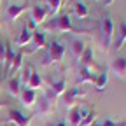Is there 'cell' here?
Listing matches in <instances>:
<instances>
[{"label": "cell", "instance_id": "obj_18", "mask_svg": "<svg viewBox=\"0 0 126 126\" xmlns=\"http://www.w3.org/2000/svg\"><path fill=\"white\" fill-rule=\"evenodd\" d=\"M32 33H33V32H32L26 25H23L21 33L18 35V39H16V44H18L19 47H25L26 44H30V42H32Z\"/></svg>", "mask_w": 126, "mask_h": 126}, {"label": "cell", "instance_id": "obj_9", "mask_svg": "<svg viewBox=\"0 0 126 126\" xmlns=\"http://www.w3.org/2000/svg\"><path fill=\"white\" fill-rule=\"evenodd\" d=\"M30 7L26 5V4H12V5H9L7 9H5V16H7V21H16L19 18V16L25 12V11H28Z\"/></svg>", "mask_w": 126, "mask_h": 126}, {"label": "cell", "instance_id": "obj_27", "mask_svg": "<svg viewBox=\"0 0 126 126\" xmlns=\"http://www.w3.org/2000/svg\"><path fill=\"white\" fill-rule=\"evenodd\" d=\"M100 126H126V121H112V119H100Z\"/></svg>", "mask_w": 126, "mask_h": 126}, {"label": "cell", "instance_id": "obj_15", "mask_svg": "<svg viewBox=\"0 0 126 126\" xmlns=\"http://www.w3.org/2000/svg\"><path fill=\"white\" fill-rule=\"evenodd\" d=\"M84 49H86V44H84L82 40H79V39H72V40L68 42V51L72 53V56H74L75 60H79V58L82 56Z\"/></svg>", "mask_w": 126, "mask_h": 126}, {"label": "cell", "instance_id": "obj_16", "mask_svg": "<svg viewBox=\"0 0 126 126\" xmlns=\"http://www.w3.org/2000/svg\"><path fill=\"white\" fill-rule=\"evenodd\" d=\"M35 110H37V114H51L53 112V102L42 94V96L39 98V102H37Z\"/></svg>", "mask_w": 126, "mask_h": 126}, {"label": "cell", "instance_id": "obj_6", "mask_svg": "<svg viewBox=\"0 0 126 126\" xmlns=\"http://www.w3.org/2000/svg\"><path fill=\"white\" fill-rule=\"evenodd\" d=\"M126 42V19H121L117 25V32L114 33V42H112V49L121 51L123 44Z\"/></svg>", "mask_w": 126, "mask_h": 126}, {"label": "cell", "instance_id": "obj_32", "mask_svg": "<svg viewBox=\"0 0 126 126\" xmlns=\"http://www.w3.org/2000/svg\"><path fill=\"white\" fill-rule=\"evenodd\" d=\"M4 105H5V103H4V102H0V109H2V107H4Z\"/></svg>", "mask_w": 126, "mask_h": 126}, {"label": "cell", "instance_id": "obj_7", "mask_svg": "<svg viewBox=\"0 0 126 126\" xmlns=\"http://www.w3.org/2000/svg\"><path fill=\"white\" fill-rule=\"evenodd\" d=\"M7 121L14 123L16 126H30L32 117L26 116V114H23L21 110H18V109H11L9 110V116H7Z\"/></svg>", "mask_w": 126, "mask_h": 126}, {"label": "cell", "instance_id": "obj_4", "mask_svg": "<svg viewBox=\"0 0 126 126\" xmlns=\"http://www.w3.org/2000/svg\"><path fill=\"white\" fill-rule=\"evenodd\" d=\"M86 94H88V91L84 88H81V86H74L70 89H65V93L60 96L61 98V105L65 107L67 110H70L72 107L79 105V98L86 96Z\"/></svg>", "mask_w": 126, "mask_h": 126}, {"label": "cell", "instance_id": "obj_12", "mask_svg": "<svg viewBox=\"0 0 126 126\" xmlns=\"http://www.w3.org/2000/svg\"><path fill=\"white\" fill-rule=\"evenodd\" d=\"M96 79V74L93 72V68H86V67H81L79 68V74H77V84L81 86L84 82H94Z\"/></svg>", "mask_w": 126, "mask_h": 126}, {"label": "cell", "instance_id": "obj_5", "mask_svg": "<svg viewBox=\"0 0 126 126\" xmlns=\"http://www.w3.org/2000/svg\"><path fill=\"white\" fill-rule=\"evenodd\" d=\"M114 33H116L114 21H112V18H110L109 14H105L103 18H102V44H103L105 49L112 46V42H114Z\"/></svg>", "mask_w": 126, "mask_h": 126}, {"label": "cell", "instance_id": "obj_22", "mask_svg": "<svg viewBox=\"0 0 126 126\" xmlns=\"http://www.w3.org/2000/svg\"><path fill=\"white\" fill-rule=\"evenodd\" d=\"M94 89L96 91H103L105 89V86L109 84V74L107 72H100V74H96V79H94Z\"/></svg>", "mask_w": 126, "mask_h": 126}, {"label": "cell", "instance_id": "obj_2", "mask_svg": "<svg viewBox=\"0 0 126 126\" xmlns=\"http://www.w3.org/2000/svg\"><path fill=\"white\" fill-rule=\"evenodd\" d=\"M65 51L67 47L61 40L58 39H53L51 42H47L46 46V53L42 56V65H51V63H60L65 56Z\"/></svg>", "mask_w": 126, "mask_h": 126}, {"label": "cell", "instance_id": "obj_25", "mask_svg": "<svg viewBox=\"0 0 126 126\" xmlns=\"http://www.w3.org/2000/svg\"><path fill=\"white\" fill-rule=\"evenodd\" d=\"M23 54H25V51H16V56H14V61H12V67H11L9 74H16L21 68V65H23Z\"/></svg>", "mask_w": 126, "mask_h": 126}, {"label": "cell", "instance_id": "obj_24", "mask_svg": "<svg viewBox=\"0 0 126 126\" xmlns=\"http://www.w3.org/2000/svg\"><path fill=\"white\" fill-rule=\"evenodd\" d=\"M14 56H16V51L12 49V46H11V44H7V49H5V60H4V65H5V72H7V74H9L11 67H12Z\"/></svg>", "mask_w": 126, "mask_h": 126}, {"label": "cell", "instance_id": "obj_17", "mask_svg": "<svg viewBox=\"0 0 126 126\" xmlns=\"http://www.w3.org/2000/svg\"><path fill=\"white\" fill-rule=\"evenodd\" d=\"M82 119V110H81V105H75L68 110V126H79Z\"/></svg>", "mask_w": 126, "mask_h": 126}, {"label": "cell", "instance_id": "obj_23", "mask_svg": "<svg viewBox=\"0 0 126 126\" xmlns=\"http://www.w3.org/2000/svg\"><path fill=\"white\" fill-rule=\"evenodd\" d=\"M61 2L63 0H46V9L49 12V16H56L61 9Z\"/></svg>", "mask_w": 126, "mask_h": 126}, {"label": "cell", "instance_id": "obj_3", "mask_svg": "<svg viewBox=\"0 0 126 126\" xmlns=\"http://www.w3.org/2000/svg\"><path fill=\"white\" fill-rule=\"evenodd\" d=\"M67 89V81L63 77H49V81H47V86L44 89V96H47L51 102L60 98L63 93Z\"/></svg>", "mask_w": 126, "mask_h": 126}, {"label": "cell", "instance_id": "obj_30", "mask_svg": "<svg viewBox=\"0 0 126 126\" xmlns=\"http://www.w3.org/2000/svg\"><path fill=\"white\" fill-rule=\"evenodd\" d=\"M114 2H116V0H103V5H105V7H109V5H112Z\"/></svg>", "mask_w": 126, "mask_h": 126}, {"label": "cell", "instance_id": "obj_13", "mask_svg": "<svg viewBox=\"0 0 126 126\" xmlns=\"http://www.w3.org/2000/svg\"><path fill=\"white\" fill-rule=\"evenodd\" d=\"M19 98L23 102L25 107H33L35 100H37V91L35 89H30V88H23L19 93Z\"/></svg>", "mask_w": 126, "mask_h": 126}, {"label": "cell", "instance_id": "obj_29", "mask_svg": "<svg viewBox=\"0 0 126 126\" xmlns=\"http://www.w3.org/2000/svg\"><path fill=\"white\" fill-rule=\"evenodd\" d=\"M47 126H68V123H65V121H56V123H47Z\"/></svg>", "mask_w": 126, "mask_h": 126}, {"label": "cell", "instance_id": "obj_1", "mask_svg": "<svg viewBox=\"0 0 126 126\" xmlns=\"http://www.w3.org/2000/svg\"><path fill=\"white\" fill-rule=\"evenodd\" d=\"M44 28H46V30L61 32V33H68V32H86L84 28H77V26H74L68 14H56V16H53L51 21L44 23Z\"/></svg>", "mask_w": 126, "mask_h": 126}, {"label": "cell", "instance_id": "obj_26", "mask_svg": "<svg viewBox=\"0 0 126 126\" xmlns=\"http://www.w3.org/2000/svg\"><path fill=\"white\" fill-rule=\"evenodd\" d=\"M94 121H96V110L94 109H89V112L81 119V123H79V126H91Z\"/></svg>", "mask_w": 126, "mask_h": 126}, {"label": "cell", "instance_id": "obj_34", "mask_svg": "<svg viewBox=\"0 0 126 126\" xmlns=\"http://www.w3.org/2000/svg\"><path fill=\"white\" fill-rule=\"evenodd\" d=\"M0 2H2V0H0Z\"/></svg>", "mask_w": 126, "mask_h": 126}, {"label": "cell", "instance_id": "obj_19", "mask_svg": "<svg viewBox=\"0 0 126 126\" xmlns=\"http://www.w3.org/2000/svg\"><path fill=\"white\" fill-rule=\"evenodd\" d=\"M25 88H30V89H40L44 88V79L37 74V72H32V75L28 77V82Z\"/></svg>", "mask_w": 126, "mask_h": 126}, {"label": "cell", "instance_id": "obj_20", "mask_svg": "<svg viewBox=\"0 0 126 126\" xmlns=\"http://www.w3.org/2000/svg\"><path fill=\"white\" fill-rule=\"evenodd\" d=\"M79 61H81V67H86V68H94L93 65V47H86L82 56L79 58Z\"/></svg>", "mask_w": 126, "mask_h": 126}, {"label": "cell", "instance_id": "obj_10", "mask_svg": "<svg viewBox=\"0 0 126 126\" xmlns=\"http://www.w3.org/2000/svg\"><path fill=\"white\" fill-rule=\"evenodd\" d=\"M110 70L117 79H126V58H123V56L116 58L112 61V65H110Z\"/></svg>", "mask_w": 126, "mask_h": 126}, {"label": "cell", "instance_id": "obj_14", "mask_svg": "<svg viewBox=\"0 0 126 126\" xmlns=\"http://www.w3.org/2000/svg\"><path fill=\"white\" fill-rule=\"evenodd\" d=\"M7 89H9V93L12 94V96H19V93L23 89V86H21V75L19 74L12 75L7 81Z\"/></svg>", "mask_w": 126, "mask_h": 126}, {"label": "cell", "instance_id": "obj_28", "mask_svg": "<svg viewBox=\"0 0 126 126\" xmlns=\"http://www.w3.org/2000/svg\"><path fill=\"white\" fill-rule=\"evenodd\" d=\"M5 49H7V44L0 42V63H4V60H5Z\"/></svg>", "mask_w": 126, "mask_h": 126}, {"label": "cell", "instance_id": "obj_21", "mask_svg": "<svg viewBox=\"0 0 126 126\" xmlns=\"http://www.w3.org/2000/svg\"><path fill=\"white\" fill-rule=\"evenodd\" d=\"M72 11H74V14L77 16L79 19H86L88 16H89V11H88V5L84 4V2H81V0H79V2H75L74 4V7H72Z\"/></svg>", "mask_w": 126, "mask_h": 126}, {"label": "cell", "instance_id": "obj_31", "mask_svg": "<svg viewBox=\"0 0 126 126\" xmlns=\"http://www.w3.org/2000/svg\"><path fill=\"white\" fill-rule=\"evenodd\" d=\"M91 126H100V123H98V121H94V123H93Z\"/></svg>", "mask_w": 126, "mask_h": 126}, {"label": "cell", "instance_id": "obj_11", "mask_svg": "<svg viewBox=\"0 0 126 126\" xmlns=\"http://www.w3.org/2000/svg\"><path fill=\"white\" fill-rule=\"evenodd\" d=\"M32 42H33V49H32V53H33V51H39V49H46V46H47L46 32L35 30L33 33H32Z\"/></svg>", "mask_w": 126, "mask_h": 126}, {"label": "cell", "instance_id": "obj_33", "mask_svg": "<svg viewBox=\"0 0 126 126\" xmlns=\"http://www.w3.org/2000/svg\"><path fill=\"white\" fill-rule=\"evenodd\" d=\"M0 82H2V77H0Z\"/></svg>", "mask_w": 126, "mask_h": 126}, {"label": "cell", "instance_id": "obj_8", "mask_svg": "<svg viewBox=\"0 0 126 126\" xmlns=\"http://www.w3.org/2000/svg\"><path fill=\"white\" fill-rule=\"evenodd\" d=\"M32 11V21H35V25L39 26V25H42V23H46V19H47V16H49V12H47V9H46V5H42V4H37V5H33L30 9Z\"/></svg>", "mask_w": 126, "mask_h": 126}]
</instances>
